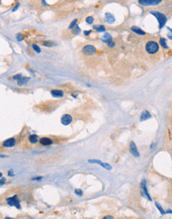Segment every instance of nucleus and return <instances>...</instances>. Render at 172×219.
<instances>
[{
    "label": "nucleus",
    "mask_w": 172,
    "mask_h": 219,
    "mask_svg": "<svg viewBox=\"0 0 172 219\" xmlns=\"http://www.w3.org/2000/svg\"><path fill=\"white\" fill-rule=\"evenodd\" d=\"M30 79V77L22 76V77H20V78L18 80V85H25V84L27 83V82L29 81Z\"/></svg>",
    "instance_id": "ddd939ff"
},
{
    "label": "nucleus",
    "mask_w": 172,
    "mask_h": 219,
    "mask_svg": "<svg viewBox=\"0 0 172 219\" xmlns=\"http://www.w3.org/2000/svg\"><path fill=\"white\" fill-rule=\"evenodd\" d=\"M28 219H34V218H28Z\"/></svg>",
    "instance_id": "58836bf2"
},
{
    "label": "nucleus",
    "mask_w": 172,
    "mask_h": 219,
    "mask_svg": "<svg viewBox=\"0 0 172 219\" xmlns=\"http://www.w3.org/2000/svg\"><path fill=\"white\" fill-rule=\"evenodd\" d=\"M131 30L133 31V32H135V33H136L137 34H139V35H145V32L143 31V30H142L140 28H139V27H132L131 28Z\"/></svg>",
    "instance_id": "dca6fc26"
},
{
    "label": "nucleus",
    "mask_w": 172,
    "mask_h": 219,
    "mask_svg": "<svg viewBox=\"0 0 172 219\" xmlns=\"http://www.w3.org/2000/svg\"><path fill=\"white\" fill-rule=\"evenodd\" d=\"M4 219H15V218H13V217H5Z\"/></svg>",
    "instance_id": "e433bc0d"
},
{
    "label": "nucleus",
    "mask_w": 172,
    "mask_h": 219,
    "mask_svg": "<svg viewBox=\"0 0 172 219\" xmlns=\"http://www.w3.org/2000/svg\"><path fill=\"white\" fill-rule=\"evenodd\" d=\"M82 52L86 55H93L96 53V48L91 45H88L83 48Z\"/></svg>",
    "instance_id": "20e7f679"
},
{
    "label": "nucleus",
    "mask_w": 172,
    "mask_h": 219,
    "mask_svg": "<svg viewBox=\"0 0 172 219\" xmlns=\"http://www.w3.org/2000/svg\"><path fill=\"white\" fill-rule=\"evenodd\" d=\"M20 77H22V75L21 74H17L15 76H14V77H13V79L14 80H18Z\"/></svg>",
    "instance_id": "c756f323"
},
{
    "label": "nucleus",
    "mask_w": 172,
    "mask_h": 219,
    "mask_svg": "<svg viewBox=\"0 0 172 219\" xmlns=\"http://www.w3.org/2000/svg\"><path fill=\"white\" fill-rule=\"evenodd\" d=\"M75 194L78 196H81L83 195V191L81 189H76L75 190Z\"/></svg>",
    "instance_id": "393cba45"
},
{
    "label": "nucleus",
    "mask_w": 172,
    "mask_h": 219,
    "mask_svg": "<svg viewBox=\"0 0 172 219\" xmlns=\"http://www.w3.org/2000/svg\"><path fill=\"white\" fill-rule=\"evenodd\" d=\"M29 140L32 144H36V143H37V136L35 135H31L29 137Z\"/></svg>",
    "instance_id": "6ab92c4d"
},
{
    "label": "nucleus",
    "mask_w": 172,
    "mask_h": 219,
    "mask_svg": "<svg viewBox=\"0 0 172 219\" xmlns=\"http://www.w3.org/2000/svg\"><path fill=\"white\" fill-rule=\"evenodd\" d=\"M5 181H6V179H5V178H3V179L0 180V186L3 185V184L5 183Z\"/></svg>",
    "instance_id": "473e14b6"
},
{
    "label": "nucleus",
    "mask_w": 172,
    "mask_h": 219,
    "mask_svg": "<svg viewBox=\"0 0 172 219\" xmlns=\"http://www.w3.org/2000/svg\"><path fill=\"white\" fill-rule=\"evenodd\" d=\"M18 6H19V4L18 3V4H17V6H16V7H15L14 8V10H13V11H15V10H17V8L18 7Z\"/></svg>",
    "instance_id": "c9c22d12"
},
{
    "label": "nucleus",
    "mask_w": 172,
    "mask_h": 219,
    "mask_svg": "<svg viewBox=\"0 0 172 219\" xmlns=\"http://www.w3.org/2000/svg\"><path fill=\"white\" fill-rule=\"evenodd\" d=\"M42 45H44V46H49V47H50V46H54V45H56V44H55L54 42H53L52 41H46V42H42Z\"/></svg>",
    "instance_id": "aec40b11"
},
{
    "label": "nucleus",
    "mask_w": 172,
    "mask_h": 219,
    "mask_svg": "<svg viewBox=\"0 0 172 219\" xmlns=\"http://www.w3.org/2000/svg\"><path fill=\"white\" fill-rule=\"evenodd\" d=\"M105 21L109 23H113L115 22V18L112 15L109 14V13H107L105 15Z\"/></svg>",
    "instance_id": "2eb2a0df"
},
{
    "label": "nucleus",
    "mask_w": 172,
    "mask_h": 219,
    "mask_svg": "<svg viewBox=\"0 0 172 219\" xmlns=\"http://www.w3.org/2000/svg\"><path fill=\"white\" fill-rule=\"evenodd\" d=\"M16 37H17L18 41H19V42H22V41L23 40V38H24L22 34H18L17 36H16Z\"/></svg>",
    "instance_id": "cd10ccee"
},
{
    "label": "nucleus",
    "mask_w": 172,
    "mask_h": 219,
    "mask_svg": "<svg viewBox=\"0 0 172 219\" xmlns=\"http://www.w3.org/2000/svg\"><path fill=\"white\" fill-rule=\"evenodd\" d=\"M146 50L150 54H154L158 52V45L155 42H149L146 45Z\"/></svg>",
    "instance_id": "f03ea898"
},
{
    "label": "nucleus",
    "mask_w": 172,
    "mask_h": 219,
    "mask_svg": "<svg viewBox=\"0 0 172 219\" xmlns=\"http://www.w3.org/2000/svg\"><path fill=\"white\" fill-rule=\"evenodd\" d=\"M40 144L42 145H44V146H49V145H51L53 144V141L49 138L44 137V138L40 139Z\"/></svg>",
    "instance_id": "9b49d317"
},
{
    "label": "nucleus",
    "mask_w": 172,
    "mask_h": 219,
    "mask_svg": "<svg viewBox=\"0 0 172 219\" xmlns=\"http://www.w3.org/2000/svg\"><path fill=\"white\" fill-rule=\"evenodd\" d=\"M140 186H141V190H143V192L145 194V195H146L148 198V199L151 201V197H150V195L148 194V189H147V185H146V181H145V180H143V181L141 182Z\"/></svg>",
    "instance_id": "9d476101"
},
{
    "label": "nucleus",
    "mask_w": 172,
    "mask_h": 219,
    "mask_svg": "<svg viewBox=\"0 0 172 219\" xmlns=\"http://www.w3.org/2000/svg\"><path fill=\"white\" fill-rule=\"evenodd\" d=\"M33 46V49H34L35 51H36L37 53H41V49L39 48V47H38V46H37V45H35V44H33V46Z\"/></svg>",
    "instance_id": "a878e982"
},
{
    "label": "nucleus",
    "mask_w": 172,
    "mask_h": 219,
    "mask_svg": "<svg viewBox=\"0 0 172 219\" xmlns=\"http://www.w3.org/2000/svg\"><path fill=\"white\" fill-rule=\"evenodd\" d=\"M93 28H94V30H97L98 32H104L105 30V27L102 25H96L93 27Z\"/></svg>",
    "instance_id": "a211bd4d"
},
{
    "label": "nucleus",
    "mask_w": 172,
    "mask_h": 219,
    "mask_svg": "<svg viewBox=\"0 0 172 219\" xmlns=\"http://www.w3.org/2000/svg\"><path fill=\"white\" fill-rule=\"evenodd\" d=\"M42 178V177H35V178H33L32 179L33 180H41Z\"/></svg>",
    "instance_id": "72a5a7b5"
},
{
    "label": "nucleus",
    "mask_w": 172,
    "mask_h": 219,
    "mask_svg": "<svg viewBox=\"0 0 172 219\" xmlns=\"http://www.w3.org/2000/svg\"><path fill=\"white\" fill-rule=\"evenodd\" d=\"M129 151L131 153V154L135 157H139V153L138 151L137 147L136 145V144L134 142H131L130 144V147H129Z\"/></svg>",
    "instance_id": "423d86ee"
},
{
    "label": "nucleus",
    "mask_w": 172,
    "mask_h": 219,
    "mask_svg": "<svg viewBox=\"0 0 172 219\" xmlns=\"http://www.w3.org/2000/svg\"><path fill=\"white\" fill-rule=\"evenodd\" d=\"M88 162L89 163H97V164H99V165H100L101 166H103L104 168H105V169H107V170H111L112 169V166H111V165H109V163H103V162H101V161H100V160H96V159H91V160H88Z\"/></svg>",
    "instance_id": "6e6552de"
},
{
    "label": "nucleus",
    "mask_w": 172,
    "mask_h": 219,
    "mask_svg": "<svg viewBox=\"0 0 172 219\" xmlns=\"http://www.w3.org/2000/svg\"><path fill=\"white\" fill-rule=\"evenodd\" d=\"M77 19H74L72 22H71V24L69 25V29H73L75 27H76V24H77Z\"/></svg>",
    "instance_id": "5701e85b"
},
{
    "label": "nucleus",
    "mask_w": 172,
    "mask_h": 219,
    "mask_svg": "<svg viewBox=\"0 0 172 219\" xmlns=\"http://www.w3.org/2000/svg\"><path fill=\"white\" fill-rule=\"evenodd\" d=\"M151 118V114L147 110H144L142 114H141V117H140V120L141 121H143V120H146L148 119Z\"/></svg>",
    "instance_id": "f8f14e48"
},
{
    "label": "nucleus",
    "mask_w": 172,
    "mask_h": 219,
    "mask_svg": "<svg viewBox=\"0 0 172 219\" xmlns=\"http://www.w3.org/2000/svg\"><path fill=\"white\" fill-rule=\"evenodd\" d=\"M102 40H103L104 42L109 43V42L112 41V36H111L109 34H105L104 35V37H102Z\"/></svg>",
    "instance_id": "f3484780"
},
{
    "label": "nucleus",
    "mask_w": 172,
    "mask_h": 219,
    "mask_svg": "<svg viewBox=\"0 0 172 219\" xmlns=\"http://www.w3.org/2000/svg\"><path fill=\"white\" fill-rule=\"evenodd\" d=\"M160 45H161L163 48H165V49H167V48H168V46H167V42H166V40L164 39V38H160Z\"/></svg>",
    "instance_id": "412c9836"
},
{
    "label": "nucleus",
    "mask_w": 172,
    "mask_h": 219,
    "mask_svg": "<svg viewBox=\"0 0 172 219\" xmlns=\"http://www.w3.org/2000/svg\"><path fill=\"white\" fill-rule=\"evenodd\" d=\"M168 30L170 31V33L168 34V37L170 38V39H171V40H172V30H171V29H170V28H168Z\"/></svg>",
    "instance_id": "7c9ffc66"
},
{
    "label": "nucleus",
    "mask_w": 172,
    "mask_h": 219,
    "mask_svg": "<svg viewBox=\"0 0 172 219\" xmlns=\"http://www.w3.org/2000/svg\"><path fill=\"white\" fill-rule=\"evenodd\" d=\"M108 45H109V47H113V46H115V43H114L112 41H111V42H109L108 43Z\"/></svg>",
    "instance_id": "2f4dec72"
},
{
    "label": "nucleus",
    "mask_w": 172,
    "mask_h": 219,
    "mask_svg": "<svg viewBox=\"0 0 172 219\" xmlns=\"http://www.w3.org/2000/svg\"><path fill=\"white\" fill-rule=\"evenodd\" d=\"M7 202L8 203V205H10V207H15L18 209L21 208V205H20V202L18 198V196L17 195H15V196H13V197H10V198H8L7 199Z\"/></svg>",
    "instance_id": "7ed1b4c3"
},
{
    "label": "nucleus",
    "mask_w": 172,
    "mask_h": 219,
    "mask_svg": "<svg viewBox=\"0 0 172 219\" xmlns=\"http://www.w3.org/2000/svg\"><path fill=\"white\" fill-rule=\"evenodd\" d=\"M2 175H2V173H0V178L2 177Z\"/></svg>",
    "instance_id": "4c0bfd02"
},
{
    "label": "nucleus",
    "mask_w": 172,
    "mask_h": 219,
    "mask_svg": "<svg viewBox=\"0 0 172 219\" xmlns=\"http://www.w3.org/2000/svg\"><path fill=\"white\" fill-rule=\"evenodd\" d=\"M81 32V30H80V28H79V27L78 25H76V27L73 28V33L74 34H79Z\"/></svg>",
    "instance_id": "4be33fe9"
},
{
    "label": "nucleus",
    "mask_w": 172,
    "mask_h": 219,
    "mask_svg": "<svg viewBox=\"0 0 172 219\" xmlns=\"http://www.w3.org/2000/svg\"><path fill=\"white\" fill-rule=\"evenodd\" d=\"M100 219H116V218L112 215H105V216L102 217Z\"/></svg>",
    "instance_id": "bb28decb"
},
{
    "label": "nucleus",
    "mask_w": 172,
    "mask_h": 219,
    "mask_svg": "<svg viewBox=\"0 0 172 219\" xmlns=\"http://www.w3.org/2000/svg\"><path fill=\"white\" fill-rule=\"evenodd\" d=\"M86 22H87L88 24H92V22H94V18H92V17H91V16L87 17V18H86Z\"/></svg>",
    "instance_id": "b1692460"
},
{
    "label": "nucleus",
    "mask_w": 172,
    "mask_h": 219,
    "mask_svg": "<svg viewBox=\"0 0 172 219\" xmlns=\"http://www.w3.org/2000/svg\"><path fill=\"white\" fill-rule=\"evenodd\" d=\"M155 205H156V207H157V208L158 209V210H160V211L161 212V214H165V213H164V210H163V208L161 207V205H158V203H155Z\"/></svg>",
    "instance_id": "c85d7f7f"
},
{
    "label": "nucleus",
    "mask_w": 172,
    "mask_h": 219,
    "mask_svg": "<svg viewBox=\"0 0 172 219\" xmlns=\"http://www.w3.org/2000/svg\"><path fill=\"white\" fill-rule=\"evenodd\" d=\"M72 120L73 119H72V117H71L70 115L65 114V115H62V117L61 119V122L64 125H68V124H69L72 122Z\"/></svg>",
    "instance_id": "0eeeda50"
},
{
    "label": "nucleus",
    "mask_w": 172,
    "mask_h": 219,
    "mask_svg": "<svg viewBox=\"0 0 172 219\" xmlns=\"http://www.w3.org/2000/svg\"><path fill=\"white\" fill-rule=\"evenodd\" d=\"M91 32H92L91 30H88V31H84V34L87 36V35H88V34H90Z\"/></svg>",
    "instance_id": "f704fd0d"
},
{
    "label": "nucleus",
    "mask_w": 172,
    "mask_h": 219,
    "mask_svg": "<svg viewBox=\"0 0 172 219\" xmlns=\"http://www.w3.org/2000/svg\"><path fill=\"white\" fill-rule=\"evenodd\" d=\"M51 94L54 97H61V96H63L64 93L62 91H61V90H52Z\"/></svg>",
    "instance_id": "4468645a"
},
{
    "label": "nucleus",
    "mask_w": 172,
    "mask_h": 219,
    "mask_svg": "<svg viewBox=\"0 0 172 219\" xmlns=\"http://www.w3.org/2000/svg\"><path fill=\"white\" fill-rule=\"evenodd\" d=\"M16 144V140L15 138H10L3 142V146L6 147H14Z\"/></svg>",
    "instance_id": "1a4fd4ad"
},
{
    "label": "nucleus",
    "mask_w": 172,
    "mask_h": 219,
    "mask_svg": "<svg viewBox=\"0 0 172 219\" xmlns=\"http://www.w3.org/2000/svg\"><path fill=\"white\" fill-rule=\"evenodd\" d=\"M151 14L153 15L158 21V23H160V25H158V27H160V29H162L166 22H167V18L166 16L163 15V14H161V13L160 12H157V11H151Z\"/></svg>",
    "instance_id": "f257e3e1"
},
{
    "label": "nucleus",
    "mask_w": 172,
    "mask_h": 219,
    "mask_svg": "<svg viewBox=\"0 0 172 219\" xmlns=\"http://www.w3.org/2000/svg\"><path fill=\"white\" fill-rule=\"evenodd\" d=\"M139 3L144 6H155L161 3L160 0H140Z\"/></svg>",
    "instance_id": "39448f33"
}]
</instances>
